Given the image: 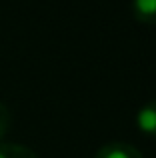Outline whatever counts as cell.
<instances>
[{"mask_svg": "<svg viewBox=\"0 0 156 158\" xmlns=\"http://www.w3.org/2000/svg\"><path fill=\"white\" fill-rule=\"evenodd\" d=\"M94 158H144L136 146L128 142H108L96 150Z\"/></svg>", "mask_w": 156, "mask_h": 158, "instance_id": "1", "label": "cell"}, {"mask_svg": "<svg viewBox=\"0 0 156 158\" xmlns=\"http://www.w3.org/2000/svg\"><path fill=\"white\" fill-rule=\"evenodd\" d=\"M136 124L142 132L156 136V98L148 100L136 114Z\"/></svg>", "mask_w": 156, "mask_h": 158, "instance_id": "2", "label": "cell"}, {"mask_svg": "<svg viewBox=\"0 0 156 158\" xmlns=\"http://www.w3.org/2000/svg\"><path fill=\"white\" fill-rule=\"evenodd\" d=\"M132 14L144 24H156V0H132Z\"/></svg>", "mask_w": 156, "mask_h": 158, "instance_id": "3", "label": "cell"}, {"mask_svg": "<svg viewBox=\"0 0 156 158\" xmlns=\"http://www.w3.org/2000/svg\"><path fill=\"white\" fill-rule=\"evenodd\" d=\"M0 158H38L36 152L26 144L0 142Z\"/></svg>", "mask_w": 156, "mask_h": 158, "instance_id": "4", "label": "cell"}, {"mask_svg": "<svg viewBox=\"0 0 156 158\" xmlns=\"http://www.w3.org/2000/svg\"><path fill=\"white\" fill-rule=\"evenodd\" d=\"M10 122H12V112H10V108L0 100V136L8 130Z\"/></svg>", "mask_w": 156, "mask_h": 158, "instance_id": "5", "label": "cell"}]
</instances>
